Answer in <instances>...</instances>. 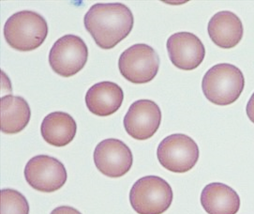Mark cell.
<instances>
[{"label": "cell", "instance_id": "obj_1", "mask_svg": "<svg viewBox=\"0 0 254 214\" xmlns=\"http://www.w3.org/2000/svg\"><path fill=\"white\" fill-rule=\"evenodd\" d=\"M134 24L131 10L122 3H98L84 17L85 29L96 44L110 50L130 33Z\"/></svg>", "mask_w": 254, "mask_h": 214}, {"label": "cell", "instance_id": "obj_2", "mask_svg": "<svg viewBox=\"0 0 254 214\" xmlns=\"http://www.w3.org/2000/svg\"><path fill=\"white\" fill-rule=\"evenodd\" d=\"M48 35L46 20L32 10H21L12 14L4 26L7 43L17 51H32L39 48Z\"/></svg>", "mask_w": 254, "mask_h": 214}, {"label": "cell", "instance_id": "obj_3", "mask_svg": "<svg viewBox=\"0 0 254 214\" xmlns=\"http://www.w3.org/2000/svg\"><path fill=\"white\" fill-rule=\"evenodd\" d=\"M245 87V78L240 69L228 63L213 66L202 81L203 95L210 103L229 105L235 103Z\"/></svg>", "mask_w": 254, "mask_h": 214}, {"label": "cell", "instance_id": "obj_4", "mask_svg": "<svg viewBox=\"0 0 254 214\" xmlns=\"http://www.w3.org/2000/svg\"><path fill=\"white\" fill-rule=\"evenodd\" d=\"M174 198L169 183L158 176H146L137 180L129 192V202L138 214H162Z\"/></svg>", "mask_w": 254, "mask_h": 214}, {"label": "cell", "instance_id": "obj_5", "mask_svg": "<svg viewBox=\"0 0 254 214\" xmlns=\"http://www.w3.org/2000/svg\"><path fill=\"white\" fill-rule=\"evenodd\" d=\"M121 75L133 84H146L156 77L160 58L151 46L137 43L123 52L119 60Z\"/></svg>", "mask_w": 254, "mask_h": 214}, {"label": "cell", "instance_id": "obj_6", "mask_svg": "<svg viewBox=\"0 0 254 214\" xmlns=\"http://www.w3.org/2000/svg\"><path fill=\"white\" fill-rule=\"evenodd\" d=\"M199 147L191 137L175 134L165 137L158 146L157 157L161 165L174 173L191 170L199 160Z\"/></svg>", "mask_w": 254, "mask_h": 214}, {"label": "cell", "instance_id": "obj_7", "mask_svg": "<svg viewBox=\"0 0 254 214\" xmlns=\"http://www.w3.org/2000/svg\"><path fill=\"white\" fill-rule=\"evenodd\" d=\"M88 59V48L83 39L76 35L60 38L49 53L52 70L62 77H70L85 67Z\"/></svg>", "mask_w": 254, "mask_h": 214}, {"label": "cell", "instance_id": "obj_8", "mask_svg": "<svg viewBox=\"0 0 254 214\" xmlns=\"http://www.w3.org/2000/svg\"><path fill=\"white\" fill-rule=\"evenodd\" d=\"M25 178L28 185L42 193H54L62 188L67 181L64 164L48 155H37L25 167Z\"/></svg>", "mask_w": 254, "mask_h": 214}, {"label": "cell", "instance_id": "obj_9", "mask_svg": "<svg viewBox=\"0 0 254 214\" xmlns=\"http://www.w3.org/2000/svg\"><path fill=\"white\" fill-rule=\"evenodd\" d=\"M97 169L108 178H121L130 170L133 155L121 140L109 138L100 142L94 150Z\"/></svg>", "mask_w": 254, "mask_h": 214}, {"label": "cell", "instance_id": "obj_10", "mask_svg": "<svg viewBox=\"0 0 254 214\" xmlns=\"http://www.w3.org/2000/svg\"><path fill=\"white\" fill-rule=\"evenodd\" d=\"M161 122L159 105L151 100H139L132 103L124 118V127L135 140H147L157 133Z\"/></svg>", "mask_w": 254, "mask_h": 214}, {"label": "cell", "instance_id": "obj_11", "mask_svg": "<svg viewBox=\"0 0 254 214\" xmlns=\"http://www.w3.org/2000/svg\"><path fill=\"white\" fill-rule=\"evenodd\" d=\"M166 47L173 65L184 71L198 68L205 56V48L201 40L190 32L171 35Z\"/></svg>", "mask_w": 254, "mask_h": 214}, {"label": "cell", "instance_id": "obj_12", "mask_svg": "<svg viewBox=\"0 0 254 214\" xmlns=\"http://www.w3.org/2000/svg\"><path fill=\"white\" fill-rule=\"evenodd\" d=\"M124 100L122 88L114 82L104 81L91 86L85 95L88 110L99 117H108L119 110Z\"/></svg>", "mask_w": 254, "mask_h": 214}, {"label": "cell", "instance_id": "obj_13", "mask_svg": "<svg viewBox=\"0 0 254 214\" xmlns=\"http://www.w3.org/2000/svg\"><path fill=\"white\" fill-rule=\"evenodd\" d=\"M207 31L212 42L223 49L236 47L244 33L241 20L228 10L217 12L210 19Z\"/></svg>", "mask_w": 254, "mask_h": 214}, {"label": "cell", "instance_id": "obj_14", "mask_svg": "<svg viewBox=\"0 0 254 214\" xmlns=\"http://www.w3.org/2000/svg\"><path fill=\"white\" fill-rule=\"evenodd\" d=\"M201 204L208 214H237L240 208V198L228 185L213 182L203 189Z\"/></svg>", "mask_w": 254, "mask_h": 214}, {"label": "cell", "instance_id": "obj_15", "mask_svg": "<svg viewBox=\"0 0 254 214\" xmlns=\"http://www.w3.org/2000/svg\"><path fill=\"white\" fill-rule=\"evenodd\" d=\"M76 132L75 120L64 112H53L47 115L41 126L43 140L57 147L68 145L74 139Z\"/></svg>", "mask_w": 254, "mask_h": 214}, {"label": "cell", "instance_id": "obj_16", "mask_svg": "<svg viewBox=\"0 0 254 214\" xmlns=\"http://www.w3.org/2000/svg\"><path fill=\"white\" fill-rule=\"evenodd\" d=\"M1 132L18 134L28 125L31 110L26 100L20 96L7 95L1 98Z\"/></svg>", "mask_w": 254, "mask_h": 214}, {"label": "cell", "instance_id": "obj_17", "mask_svg": "<svg viewBox=\"0 0 254 214\" xmlns=\"http://www.w3.org/2000/svg\"><path fill=\"white\" fill-rule=\"evenodd\" d=\"M1 214H29L26 197L13 189L1 190Z\"/></svg>", "mask_w": 254, "mask_h": 214}, {"label": "cell", "instance_id": "obj_18", "mask_svg": "<svg viewBox=\"0 0 254 214\" xmlns=\"http://www.w3.org/2000/svg\"><path fill=\"white\" fill-rule=\"evenodd\" d=\"M51 214H82L78 210L68 207V206H61L59 208H56Z\"/></svg>", "mask_w": 254, "mask_h": 214}, {"label": "cell", "instance_id": "obj_19", "mask_svg": "<svg viewBox=\"0 0 254 214\" xmlns=\"http://www.w3.org/2000/svg\"><path fill=\"white\" fill-rule=\"evenodd\" d=\"M246 111H247L248 118L250 119V120H251L253 123H254V93L253 94V96L251 97L250 101L248 102Z\"/></svg>", "mask_w": 254, "mask_h": 214}]
</instances>
